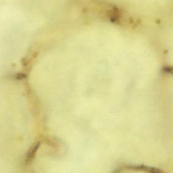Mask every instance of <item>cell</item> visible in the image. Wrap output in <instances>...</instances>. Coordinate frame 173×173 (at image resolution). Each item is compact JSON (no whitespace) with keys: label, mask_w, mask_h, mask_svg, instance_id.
<instances>
[{"label":"cell","mask_w":173,"mask_h":173,"mask_svg":"<svg viewBox=\"0 0 173 173\" xmlns=\"http://www.w3.org/2000/svg\"><path fill=\"white\" fill-rule=\"evenodd\" d=\"M40 145H41V142L39 141V142L34 144L33 146L30 147V149L28 151V153L26 154V163H29V162L32 161L33 159L34 158V155H35L38 149H39L40 147Z\"/></svg>","instance_id":"7a4b0ae2"},{"label":"cell","mask_w":173,"mask_h":173,"mask_svg":"<svg viewBox=\"0 0 173 173\" xmlns=\"http://www.w3.org/2000/svg\"><path fill=\"white\" fill-rule=\"evenodd\" d=\"M125 168L129 169V170L144 171L150 173H160L162 172V171L160 170V169L158 168L147 167V166H144V165H129L125 167Z\"/></svg>","instance_id":"6da1fadb"},{"label":"cell","mask_w":173,"mask_h":173,"mask_svg":"<svg viewBox=\"0 0 173 173\" xmlns=\"http://www.w3.org/2000/svg\"><path fill=\"white\" fill-rule=\"evenodd\" d=\"M163 72L168 74H172V68L171 66H167L163 68Z\"/></svg>","instance_id":"3957f363"},{"label":"cell","mask_w":173,"mask_h":173,"mask_svg":"<svg viewBox=\"0 0 173 173\" xmlns=\"http://www.w3.org/2000/svg\"><path fill=\"white\" fill-rule=\"evenodd\" d=\"M26 78V75L24 74H18L16 76V78L17 80H21V79H24Z\"/></svg>","instance_id":"277c9868"}]
</instances>
